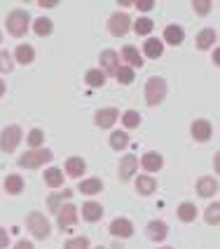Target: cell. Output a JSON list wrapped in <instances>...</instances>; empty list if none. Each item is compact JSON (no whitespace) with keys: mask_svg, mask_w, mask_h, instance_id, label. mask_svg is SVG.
I'll use <instances>...</instances> for the list:
<instances>
[{"mask_svg":"<svg viewBox=\"0 0 220 249\" xmlns=\"http://www.w3.org/2000/svg\"><path fill=\"white\" fill-rule=\"evenodd\" d=\"M84 169H87V165H84L82 158H68V160H66V174H68V177H73V179L82 177Z\"/></svg>","mask_w":220,"mask_h":249,"instance_id":"cell-18","label":"cell"},{"mask_svg":"<svg viewBox=\"0 0 220 249\" xmlns=\"http://www.w3.org/2000/svg\"><path fill=\"white\" fill-rule=\"evenodd\" d=\"M12 69H14L12 56L7 52H0V73H12Z\"/></svg>","mask_w":220,"mask_h":249,"instance_id":"cell-36","label":"cell"},{"mask_svg":"<svg viewBox=\"0 0 220 249\" xmlns=\"http://www.w3.org/2000/svg\"><path fill=\"white\" fill-rule=\"evenodd\" d=\"M101 69H103V75L106 73H117V69H120V54L115 52V50H103L101 52Z\"/></svg>","mask_w":220,"mask_h":249,"instance_id":"cell-7","label":"cell"},{"mask_svg":"<svg viewBox=\"0 0 220 249\" xmlns=\"http://www.w3.org/2000/svg\"><path fill=\"white\" fill-rule=\"evenodd\" d=\"M141 165L145 167L148 172H159V169H162V165H164V160H162V155H159V153L150 151V153H145V155H143Z\"/></svg>","mask_w":220,"mask_h":249,"instance_id":"cell-16","label":"cell"},{"mask_svg":"<svg viewBox=\"0 0 220 249\" xmlns=\"http://www.w3.org/2000/svg\"><path fill=\"white\" fill-rule=\"evenodd\" d=\"M192 7H194V12H197V14L206 17V14L211 12V7H213V5H211L208 0H197V2H192Z\"/></svg>","mask_w":220,"mask_h":249,"instance_id":"cell-39","label":"cell"},{"mask_svg":"<svg viewBox=\"0 0 220 249\" xmlns=\"http://www.w3.org/2000/svg\"><path fill=\"white\" fill-rule=\"evenodd\" d=\"M42 141H45V134H42V129H33V132L28 134V143H31L33 148H40Z\"/></svg>","mask_w":220,"mask_h":249,"instance_id":"cell-38","label":"cell"},{"mask_svg":"<svg viewBox=\"0 0 220 249\" xmlns=\"http://www.w3.org/2000/svg\"><path fill=\"white\" fill-rule=\"evenodd\" d=\"M143 52L150 56V59H159V56L164 54V45H162V40H157V38H148L145 45H143Z\"/></svg>","mask_w":220,"mask_h":249,"instance_id":"cell-19","label":"cell"},{"mask_svg":"<svg viewBox=\"0 0 220 249\" xmlns=\"http://www.w3.org/2000/svg\"><path fill=\"white\" fill-rule=\"evenodd\" d=\"M45 183H47V186H54V188L63 186V172H61L59 167H49V169L45 172Z\"/></svg>","mask_w":220,"mask_h":249,"instance_id":"cell-22","label":"cell"},{"mask_svg":"<svg viewBox=\"0 0 220 249\" xmlns=\"http://www.w3.org/2000/svg\"><path fill=\"white\" fill-rule=\"evenodd\" d=\"M152 26H155V24H152L150 19H145V17H141V19H138L136 24H134V31H136L138 36H148V33H150L152 31Z\"/></svg>","mask_w":220,"mask_h":249,"instance_id":"cell-32","label":"cell"},{"mask_svg":"<svg viewBox=\"0 0 220 249\" xmlns=\"http://www.w3.org/2000/svg\"><path fill=\"white\" fill-rule=\"evenodd\" d=\"M70 195H73V191H63V193H59V195H52V197H49V209H52V212H59V202L68 200Z\"/></svg>","mask_w":220,"mask_h":249,"instance_id":"cell-35","label":"cell"},{"mask_svg":"<svg viewBox=\"0 0 220 249\" xmlns=\"http://www.w3.org/2000/svg\"><path fill=\"white\" fill-rule=\"evenodd\" d=\"M103 216V207L98 205V202H84L82 205V219L84 221H89V223H94V221H98Z\"/></svg>","mask_w":220,"mask_h":249,"instance_id":"cell-14","label":"cell"},{"mask_svg":"<svg viewBox=\"0 0 220 249\" xmlns=\"http://www.w3.org/2000/svg\"><path fill=\"white\" fill-rule=\"evenodd\" d=\"M129 26H131V21H129V17H126L124 12L112 14V17L108 19V31L112 33V36H126Z\"/></svg>","mask_w":220,"mask_h":249,"instance_id":"cell-6","label":"cell"},{"mask_svg":"<svg viewBox=\"0 0 220 249\" xmlns=\"http://www.w3.org/2000/svg\"><path fill=\"white\" fill-rule=\"evenodd\" d=\"M52 160V151L49 148H31L28 153H24L19 158V165L21 167H28V169H35V167L45 165Z\"/></svg>","mask_w":220,"mask_h":249,"instance_id":"cell-1","label":"cell"},{"mask_svg":"<svg viewBox=\"0 0 220 249\" xmlns=\"http://www.w3.org/2000/svg\"><path fill=\"white\" fill-rule=\"evenodd\" d=\"M190 132H192L194 141H208L211 134H213V127H211L208 120H194L192 127H190Z\"/></svg>","mask_w":220,"mask_h":249,"instance_id":"cell-8","label":"cell"},{"mask_svg":"<svg viewBox=\"0 0 220 249\" xmlns=\"http://www.w3.org/2000/svg\"><path fill=\"white\" fill-rule=\"evenodd\" d=\"M155 188H157V181L152 179V177H138L136 181V191L141 195H150L155 193Z\"/></svg>","mask_w":220,"mask_h":249,"instance_id":"cell-24","label":"cell"},{"mask_svg":"<svg viewBox=\"0 0 220 249\" xmlns=\"http://www.w3.org/2000/svg\"><path fill=\"white\" fill-rule=\"evenodd\" d=\"M14 56H16L19 64H31V61L35 59V50H33L31 45H19L16 52H14Z\"/></svg>","mask_w":220,"mask_h":249,"instance_id":"cell-23","label":"cell"},{"mask_svg":"<svg viewBox=\"0 0 220 249\" xmlns=\"http://www.w3.org/2000/svg\"><path fill=\"white\" fill-rule=\"evenodd\" d=\"M126 143H129L126 132H112V134H110V146H112V148H124Z\"/></svg>","mask_w":220,"mask_h":249,"instance_id":"cell-31","label":"cell"},{"mask_svg":"<svg viewBox=\"0 0 220 249\" xmlns=\"http://www.w3.org/2000/svg\"><path fill=\"white\" fill-rule=\"evenodd\" d=\"M218 40V33L213 31V28H204L199 36H197V47L199 50H208V47H213Z\"/></svg>","mask_w":220,"mask_h":249,"instance_id":"cell-17","label":"cell"},{"mask_svg":"<svg viewBox=\"0 0 220 249\" xmlns=\"http://www.w3.org/2000/svg\"><path fill=\"white\" fill-rule=\"evenodd\" d=\"M122 56H124V61L129 64V69H141L143 66V56L138 54V50L134 45H126L122 50Z\"/></svg>","mask_w":220,"mask_h":249,"instance_id":"cell-15","label":"cell"},{"mask_svg":"<svg viewBox=\"0 0 220 249\" xmlns=\"http://www.w3.org/2000/svg\"><path fill=\"white\" fill-rule=\"evenodd\" d=\"M164 97H166L164 78H150L148 85H145V101H148V106H157V104H162Z\"/></svg>","mask_w":220,"mask_h":249,"instance_id":"cell-2","label":"cell"},{"mask_svg":"<svg viewBox=\"0 0 220 249\" xmlns=\"http://www.w3.org/2000/svg\"><path fill=\"white\" fill-rule=\"evenodd\" d=\"M194 216H197V207H194L192 202H183V205L178 207V219L180 221L190 223V221H194Z\"/></svg>","mask_w":220,"mask_h":249,"instance_id":"cell-26","label":"cell"},{"mask_svg":"<svg viewBox=\"0 0 220 249\" xmlns=\"http://www.w3.org/2000/svg\"><path fill=\"white\" fill-rule=\"evenodd\" d=\"M2 94H5V83L0 80V97H2Z\"/></svg>","mask_w":220,"mask_h":249,"instance_id":"cell-44","label":"cell"},{"mask_svg":"<svg viewBox=\"0 0 220 249\" xmlns=\"http://www.w3.org/2000/svg\"><path fill=\"white\" fill-rule=\"evenodd\" d=\"M164 40L169 42V45H180V42L185 40V31H183L180 26H166Z\"/></svg>","mask_w":220,"mask_h":249,"instance_id":"cell-20","label":"cell"},{"mask_svg":"<svg viewBox=\"0 0 220 249\" xmlns=\"http://www.w3.org/2000/svg\"><path fill=\"white\" fill-rule=\"evenodd\" d=\"M0 42H2V36H0Z\"/></svg>","mask_w":220,"mask_h":249,"instance_id":"cell-46","label":"cell"},{"mask_svg":"<svg viewBox=\"0 0 220 249\" xmlns=\"http://www.w3.org/2000/svg\"><path fill=\"white\" fill-rule=\"evenodd\" d=\"M56 214H59V226H61V231L78 223V207H75V205H63V209H59Z\"/></svg>","mask_w":220,"mask_h":249,"instance_id":"cell-9","label":"cell"},{"mask_svg":"<svg viewBox=\"0 0 220 249\" xmlns=\"http://www.w3.org/2000/svg\"><path fill=\"white\" fill-rule=\"evenodd\" d=\"M35 36H42V38H45V36H49V33H52V21H49V19H47V17H40V19H38V21H35Z\"/></svg>","mask_w":220,"mask_h":249,"instance_id":"cell-29","label":"cell"},{"mask_svg":"<svg viewBox=\"0 0 220 249\" xmlns=\"http://www.w3.org/2000/svg\"><path fill=\"white\" fill-rule=\"evenodd\" d=\"M162 249H171V247H162Z\"/></svg>","mask_w":220,"mask_h":249,"instance_id":"cell-45","label":"cell"},{"mask_svg":"<svg viewBox=\"0 0 220 249\" xmlns=\"http://www.w3.org/2000/svg\"><path fill=\"white\" fill-rule=\"evenodd\" d=\"M5 191H7V193H12V195L21 193V191H24V179H21V177H16V174H10V177L5 179Z\"/></svg>","mask_w":220,"mask_h":249,"instance_id":"cell-25","label":"cell"},{"mask_svg":"<svg viewBox=\"0 0 220 249\" xmlns=\"http://www.w3.org/2000/svg\"><path fill=\"white\" fill-rule=\"evenodd\" d=\"M122 123H124V127L134 129V127H138V123H141V115H138L136 111H126L122 115Z\"/></svg>","mask_w":220,"mask_h":249,"instance_id":"cell-34","label":"cell"},{"mask_svg":"<svg viewBox=\"0 0 220 249\" xmlns=\"http://www.w3.org/2000/svg\"><path fill=\"white\" fill-rule=\"evenodd\" d=\"M84 80H87V85H89V87H103V83H106V75H103L98 69H92V71H87Z\"/></svg>","mask_w":220,"mask_h":249,"instance_id":"cell-27","label":"cell"},{"mask_svg":"<svg viewBox=\"0 0 220 249\" xmlns=\"http://www.w3.org/2000/svg\"><path fill=\"white\" fill-rule=\"evenodd\" d=\"M26 228L33 233V237H38V240H42V237L49 235V221L45 219V214H40V212H31L26 216Z\"/></svg>","mask_w":220,"mask_h":249,"instance_id":"cell-3","label":"cell"},{"mask_svg":"<svg viewBox=\"0 0 220 249\" xmlns=\"http://www.w3.org/2000/svg\"><path fill=\"white\" fill-rule=\"evenodd\" d=\"M218 221H220V205H218V202H213V205L206 209V223H211V226H218Z\"/></svg>","mask_w":220,"mask_h":249,"instance_id":"cell-33","label":"cell"},{"mask_svg":"<svg viewBox=\"0 0 220 249\" xmlns=\"http://www.w3.org/2000/svg\"><path fill=\"white\" fill-rule=\"evenodd\" d=\"M96 249H103V247H96Z\"/></svg>","mask_w":220,"mask_h":249,"instance_id":"cell-47","label":"cell"},{"mask_svg":"<svg viewBox=\"0 0 220 249\" xmlns=\"http://www.w3.org/2000/svg\"><path fill=\"white\" fill-rule=\"evenodd\" d=\"M110 233L115 237H131L134 235V226L129 219H115L110 223Z\"/></svg>","mask_w":220,"mask_h":249,"instance_id":"cell-12","label":"cell"},{"mask_svg":"<svg viewBox=\"0 0 220 249\" xmlns=\"http://www.w3.org/2000/svg\"><path fill=\"white\" fill-rule=\"evenodd\" d=\"M63 249H89V240L87 237H73V240L66 242Z\"/></svg>","mask_w":220,"mask_h":249,"instance_id":"cell-37","label":"cell"},{"mask_svg":"<svg viewBox=\"0 0 220 249\" xmlns=\"http://www.w3.org/2000/svg\"><path fill=\"white\" fill-rule=\"evenodd\" d=\"M136 167H138V158H136V155H124V160L120 162V179L129 181L131 177H134Z\"/></svg>","mask_w":220,"mask_h":249,"instance_id":"cell-13","label":"cell"},{"mask_svg":"<svg viewBox=\"0 0 220 249\" xmlns=\"http://www.w3.org/2000/svg\"><path fill=\"white\" fill-rule=\"evenodd\" d=\"M138 10H143V12H148V10H152L155 7V2H150V0H145V2H136Z\"/></svg>","mask_w":220,"mask_h":249,"instance_id":"cell-41","label":"cell"},{"mask_svg":"<svg viewBox=\"0 0 220 249\" xmlns=\"http://www.w3.org/2000/svg\"><path fill=\"white\" fill-rule=\"evenodd\" d=\"M28 28V12L24 10H14L10 17H7V31L12 36H24Z\"/></svg>","mask_w":220,"mask_h":249,"instance_id":"cell-5","label":"cell"},{"mask_svg":"<svg viewBox=\"0 0 220 249\" xmlns=\"http://www.w3.org/2000/svg\"><path fill=\"white\" fill-rule=\"evenodd\" d=\"M115 78H117L122 85H131L134 83V69H129V66H120L117 73H115Z\"/></svg>","mask_w":220,"mask_h":249,"instance_id":"cell-30","label":"cell"},{"mask_svg":"<svg viewBox=\"0 0 220 249\" xmlns=\"http://www.w3.org/2000/svg\"><path fill=\"white\" fill-rule=\"evenodd\" d=\"M197 193L202 195V197H213V195L218 193V181L213 179V177H202V179L197 181Z\"/></svg>","mask_w":220,"mask_h":249,"instance_id":"cell-11","label":"cell"},{"mask_svg":"<svg viewBox=\"0 0 220 249\" xmlns=\"http://www.w3.org/2000/svg\"><path fill=\"white\" fill-rule=\"evenodd\" d=\"M7 242H10V235H7V231H5V228H0V249L7 247Z\"/></svg>","mask_w":220,"mask_h":249,"instance_id":"cell-40","label":"cell"},{"mask_svg":"<svg viewBox=\"0 0 220 249\" xmlns=\"http://www.w3.org/2000/svg\"><path fill=\"white\" fill-rule=\"evenodd\" d=\"M21 141V127L19 124H10L2 134H0V148L5 153H12Z\"/></svg>","mask_w":220,"mask_h":249,"instance_id":"cell-4","label":"cell"},{"mask_svg":"<svg viewBox=\"0 0 220 249\" xmlns=\"http://www.w3.org/2000/svg\"><path fill=\"white\" fill-rule=\"evenodd\" d=\"M14 249H33V242H26V240H21V242H16Z\"/></svg>","mask_w":220,"mask_h":249,"instance_id":"cell-42","label":"cell"},{"mask_svg":"<svg viewBox=\"0 0 220 249\" xmlns=\"http://www.w3.org/2000/svg\"><path fill=\"white\" fill-rule=\"evenodd\" d=\"M38 5H40V7H54L56 2H45V0H40V2H38Z\"/></svg>","mask_w":220,"mask_h":249,"instance_id":"cell-43","label":"cell"},{"mask_svg":"<svg viewBox=\"0 0 220 249\" xmlns=\"http://www.w3.org/2000/svg\"><path fill=\"white\" fill-rule=\"evenodd\" d=\"M117 120V108H101V111L94 115V123L101 127V129H110Z\"/></svg>","mask_w":220,"mask_h":249,"instance_id":"cell-10","label":"cell"},{"mask_svg":"<svg viewBox=\"0 0 220 249\" xmlns=\"http://www.w3.org/2000/svg\"><path fill=\"white\" fill-rule=\"evenodd\" d=\"M101 188H103V183L98 179H84L82 186H80V191L87 195H94V193H101Z\"/></svg>","mask_w":220,"mask_h":249,"instance_id":"cell-28","label":"cell"},{"mask_svg":"<svg viewBox=\"0 0 220 249\" xmlns=\"http://www.w3.org/2000/svg\"><path fill=\"white\" fill-rule=\"evenodd\" d=\"M166 223L164 221H150L148 223V235L152 237V240H157V242H162L166 237Z\"/></svg>","mask_w":220,"mask_h":249,"instance_id":"cell-21","label":"cell"}]
</instances>
